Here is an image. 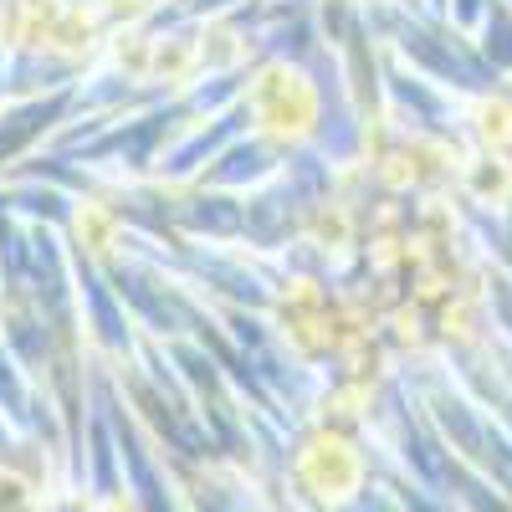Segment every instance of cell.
<instances>
[{
  "label": "cell",
  "mask_w": 512,
  "mask_h": 512,
  "mask_svg": "<svg viewBox=\"0 0 512 512\" xmlns=\"http://www.w3.org/2000/svg\"><path fill=\"white\" fill-rule=\"evenodd\" d=\"M251 108L256 118H262L267 128H277V134H303V128L313 123V93H308V82L287 72V67H267L262 77H256V88H251Z\"/></svg>",
  "instance_id": "6da1fadb"
}]
</instances>
